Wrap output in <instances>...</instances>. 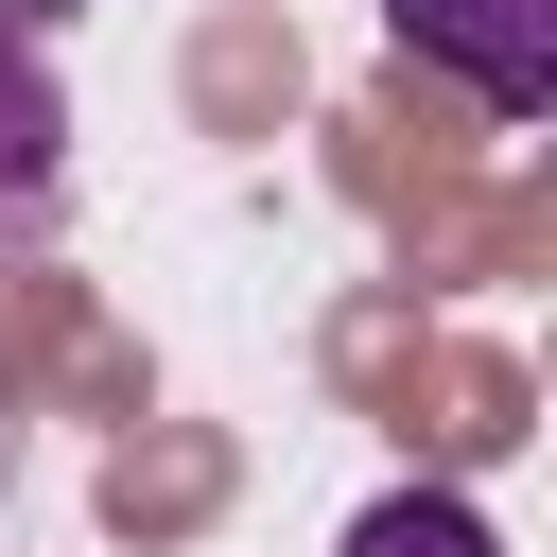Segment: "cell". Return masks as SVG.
Wrapping results in <instances>:
<instances>
[{
  "label": "cell",
  "mask_w": 557,
  "mask_h": 557,
  "mask_svg": "<svg viewBox=\"0 0 557 557\" xmlns=\"http://www.w3.org/2000/svg\"><path fill=\"white\" fill-rule=\"evenodd\" d=\"M383 35H400V70L470 87L487 122H540L557 104V0H383Z\"/></svg>",
  "instance_id": "1"
},
{
  "label": "cell",
  "mask_w": 557,
  "mask_h": 557,
  "mask_svg": "<svg viewBox=\"0 0 557 557\" xmlns=\"http://www.w3.org/2000/svg\"><path fill=\"white\" fill-rule=\"evenodd\" d=\"M70 209V87H52V52L0 17V244H35Z\"/></svg>",
  "instance_id": "2"
},
{
  "label": "cell",
  "mask_w": 557,
  "mask_h": 557,
  "mask_svg": "<svg viewBox=\"0 0 557 557\" xmlns=\"http://www.w3.org/2000/svg\"><path fill=\"white\" fill-rule=\"evenodd\" d=\"M348 557H505V540H487V505H453V487H383V505L348 522Z\"/></svg>",
  "instance_id": "3"
},
{
  "label": "cell",
  "mask_w": 557,
  "mask_h": 557,
  "mask_svg": "<svg viewBox=\"0 0 557 557\" xmlns=\"http://www.w3.org/2000/svg\"><path fill=\"white\" fill-rule=\"evenodd\" d=\"M0 17H17V35H52V17H70V0H0Z\"/></svg>",
  "instance_id": "4"
}]
</instances>
